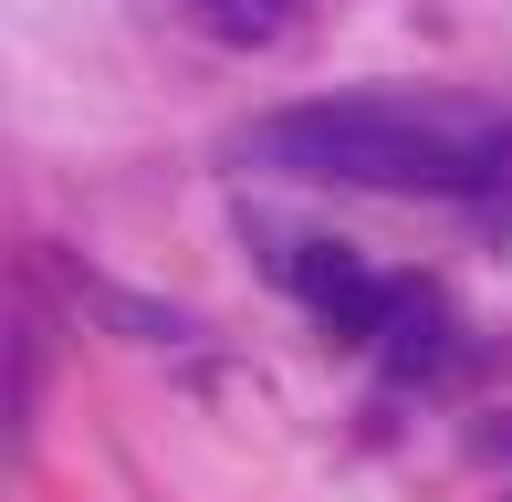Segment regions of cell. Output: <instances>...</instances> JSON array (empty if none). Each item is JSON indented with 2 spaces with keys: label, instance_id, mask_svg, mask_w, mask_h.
Listing matches in <instances>:
<instances>
[{
  "label": "cell",
  "instance_id": "6da1fadb",
  "mask_svg": "<svg viewBox=\"0 0 512 502\" xmlns=\"http://www.w3.org/2000/svg\"><path fill=\"white\" fill-rule=\"evenodd\" d=\"M241 168L387 199H481L512 178V116L471 95H314L251 126Z\"/></svg>",
  "mask_w": 512,
  "mask_h": 502
},
{
  "label": "cell",
  "instance_id": "7a4b0ae2",
  "mask_svg": "<svg viewBox=\"0 0 512 502\" xmlns=\"http://www.w3.org/2000/svg\"><path fill=\"white\" fill-rule=\"evenodd\" d=\"M283 283L304 293L314 325L345 335V346H377V335L398 325V293H408V283H377L345 241H293V251H283Z\"/></svg>",
  "mask_w": 512,
  "mask_h": 502
},
{
  "label": "cell",
  "instance_id": "3957f363",
  "mask_svg": "<svg viewBox=\"0 0 512 502\" xmlns=\"http://www.w3.org/2000/svg\"><path fill=\"white\" fill-rule=\"evenodd\" d=\"M377 356H387V377H439V367H450V314H439L429 283L398 293V325L377 335Z\"/></svg>",
  "mask_w": 512,
  "mask_h": 502
},
{
  "label": "cell",
  "instance_id": "277c9868",
  "mask_svg": "<svg viewBox=\"0 0 512 502\" xmlns=\"http://www.w3.org/2000/svg\"><path fill=\"white\" fill-rule=\"evenodd\" d=\"M178 11H189L209 42H230V53H251V42H283V32H293V0H178Z\"/></svg>",
  "mask_w": 512,
  "mask_h": 502
},
{
  "label": "cell",
  "instance_id": "5b68a950",
  "mask_svg": "<svg viewBox=\"0 0 512 502\" xmlns=\"http://www.w3.org/2000/svg\"><path fill=\"white\" fill-rule=\"evenodd\" d=\"M74 293L105 314V325H126V335H147V346H178L189 335V314H168V304H136V293H115V283H95V272H74Z\"/></svg>",
  "mask_w": 512,
  "mask_h": 502
}]
</instances>
